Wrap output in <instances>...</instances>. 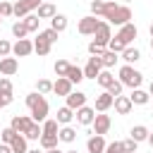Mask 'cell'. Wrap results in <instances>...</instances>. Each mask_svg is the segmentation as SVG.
I'll use <instances>...</instances> for the list:
<instances>
[{
  "label": "cell",
  "mask_w": 153,
  "mask_h": 153,
  "mask_svg": "<svg viewBox=\"0 0 153 153\" xmlns=\"http://www.w3.org/2000/svg\"><path fill=\"white\" fill-rule=\"evenodd\" d=\"M0 93H12V81L7 76H0Z\"/></svg>",
  "instance_id": "obj_45"
},
{
  "label": "cell",
  "mask_w": 153,
  "mask_h": 153,
  "mask_svg": "<svg viewBox=\"0 0 153 153\" xmlns=\"http://www.w3.org/2000/svg\"><path fill=\"white\" fill-rule=\"evenodd\" d=\"M10 53H12V45H10V41L0 38V57H7Z\"/></svg>",
  "instance_id": "obj_44"
},
{
  "label": "cell",
  "mask_w": 153,
  "mask_h": 153,
  "mask_svg": "<svg viewBox=\"0 0 153 153\" xmlns=\"http://www.w3.org/2000/svg\"><path fill=\"white\" fill-rule=\"evenodd\" d=\"M98 24H100V19H98L96 14H88V17H84V19L79 22V33H81V36H93L96 29H98Z\"/></svg>",
  "instance_id": "obj_4"
},
{
  "label": "cell",
  "mask_w": 153,
  "mask_h": 153,
  "mask_svg": "<svg viewBox=\"0 0 153 153\" xmlns=\"http://www.w3.org/2000/svg\"><path fill=\"white\" fill-rule=\"evenodd\" d=\"M12 14V5L7 0H0V17H10Z\"/></svg>",
  "instance_id": "obj_47"
},
{
  "label": "cell",
  "mask_w": 153,
  "mask_h": 153,
  "mask_svg": "<svg viewBox=\"0 0 153 153\" xmlns=\"http://www.w3.org/2000/svg\"><path fill=\"white\" fill-rule=\"evenodd\" d=\"M112 105H115V110H117L120 115H129V112H131V108H134V103L129 100V96H115Z\"/></svg>",
  "instance_id": "obj_13"
},
{
  "label": "cell",
  "mask_w": 153,
  "mask_h": 153,
  "mask_svg": "<svg viewBox=\"0 0 153 153\" xmlns=\"http://www.w3.org/2000/svg\"><path fill=\"white\" fill-rule=\"evenodd\" d=\"M60 129H57V120H43V134H57Z\"/></svg>",
  "instance_id": "obj_34"
},
{
  "label": "cell",
  "mask_w": 153,
  "mask_h": 153,
  "mask_svg": "<svg viewBox=\"0 0 153 153\" xmlns=\"http://www.w3.org/2000/svg\"><path fill=\"white\" fill-rule=\"evenodd\" d=\"M12 33H14L17 38H26V33H29V29H26V24H24V19H19V22H14V24H12Z\"/></svg>",
  "instance_id": "obj_32"
},
{
  "label": "cell",
  "mask_w": 153,
  "mask_h": 153,
  "mask_svg": "<svg viewBox=\"0 0 153 153\" xmlns=\"http://www.w3.org/2000/svg\"><path fill=\"white\" fill-rule=\"evenodd\" d=\"M17 69H19L17 57H2L0 60V74L2 76H12V74H17Z\"/></svg>",
  "instance_id": "obj_12"
},
{
  "label": "cell",
  "mask_w": 153,
  "mask_h": 153,
  "mask_svg": "<svg viewBox=\"0 0 153 153\" xmlns=\"http://www.w3.org/2000/svg\"><path fill=\"white\" fill-rule=\"evenodd\" d=\"M36 91L38 93H50L53 91V81L50 79H38L36 81Z\"/></svg>",
  "instance_id": "obj_33"
},
{
  "label": "cell",
  "mask_w": 153,
  "mask_h": 153,
  "mask_svg": "<svg viewBox=\"0 0 153 153\" xmlns=\"http://www.w3.org/2000/svg\"><path fill=\"white\" fill-rule=\"evenodd\" d=\"M120 57H117V53H112V50H105L103 55H100V65L105 67V69H110V67H115V62H117Z\"/></svg>",
  "instance_id": "obj_28"
},
{
  "label": "cell",
  "mask_w": 153,
  "mask_h": 153,
  "mask_svg": "<svg viewBox=\"0 0 153 153\" xmlns=\"http://www.w3.org/2000/svg\"><path fill=\"white\" fill-rule=\"evenodd\" d=\"M122 60H124L127 65H131V62H136V60H141V53H139L136 48H129V45H127V48L122 50Z\"/></svg>",
  "instance_id": "obj_27"
},
{
  "label": "cell",
  "mask_w": 153,
  "mask_h": 153,
  "mask_svg": "<svg viewBox=\"0 0 153 153\" xmlns=\"http://www.w3.org/2000/svg\"><path fill=\"white\" fill-rule=\"evenodd\" d=\"M65 153H76V151H65Z\"/></svg>",
  "instance_id": "obj_58"
},
{
  "label": "cell",
  "mask_w": 153,
  "mask_h": 153,
  "mask_svg": "<svg viewBox=\"0 0 153 153\" xmlns=\"http://www.w3.org/2000/svg\"><path fill=\"white\" fill-rule=\"evenodd\" d=\"M36 10H38V12H36V17H38V19H53V17L57 14V10H55V5H53V2H41Z\"/></svg>",
  "instance_id": "obj_18"
},
{
  "label": "cell",
  "mask_w": 153,
  "mask_h": 153,
  "mask_svg": "<svg viewBox=\"0 0 153 153\" xmlns=\"http://www.w3.org/2000/svg\"><path fill=\"white\" fill-rule=\"evenodd\" d=\"M103 153H124V146H122V141H112V143H105Z\"/></svg>",
  "instance_id": "obj_40"
},
{
  "label": "cell",
  "mask_w": 153,
  "mask_h": 153,
  "mask_svg": "<svg viewBox=\"0 0 153 153\" xmlns=\"http://www.w3.org/2000/svg\"><path fill=\"white\" fill-rule=\"evenodd\" d=\"M0 22H2V17H0Z\"/></svg>",
  "instance_id": "obj_60"
},
{
  "label": "cell",
  "mask_w": 153,
  "mask_h": 153,
  "mask_svg": "<svg viewBox=\"0 0 153 153\" xmlns=\"http://www.w3.org/2000/svg\"><path fill=\"white\" fill-rule=\"evenodd\" d=\"M65 98H67V108H72V110L86 105V93H81V91H72V93H67Z\"/></svg>",
  "instance_id": "obj_16"
},
{
  "label": "cell",
  "mask_w": 153,
  "mask_h": 153,
  "mask_svg": "<svg viewBox=\"0 0 153 153\" xmlns=\"http://www.w3.org/2000/svg\"><path fill=\"white\" fill-rule=\"evenodd\" d=\"M38 22H41V19H38L36 14H26V17H24V24H26L29 31H36V29H38Z\"/></svg>",
  "instance_id": "obj_38"
},
{
  "label": "cell",
  "mask_w": 153,
  "mask_h": 153,
  "mask_svg": "<svg viewBox=\"0 0 153 153\" xmlns=\"http://www.w3.org/2000/svg\"><path fill=\"white\" fill-rule=\"evenodd\" d=\"M105 91H108L110 96H120V93H122V81H117V79H115V81H112Z\"/></svg>",
  "instance_id": "obj_42"
},
{
  "label": "cell",
  "mask_w": 153,
  "mask_h": 153,
  "mask_svg": "<svg viewBox=\"0 0 153 153\" xmlns=\"http://www.w3.org/2000/svg\"><path fill=\"white\" fill-rule=\"evenodd\" d=\"M72 117H74V110L65 105V108H60V110H57V117H55V120H57V124H69V122H72Z\"/></svg>",
  "instance_id": "obj_21"
},
{
  "label": "cell",
  "mask_w": 153,
  "mask_h": 153,
  "mask_svg": "<svg viewBox=\"0 0 153 153\" xmlns=\"http://www.w3.org/2000/svg\"><path fill=\"white\" fill-rule=\"evenodd\" d=\"M10 146H12L14 153H26V151H29V148H26V136H24V134H17V136L12 139Z\"/></svg>",
  "instance_id": "obj_25"
},
{
  "label": "cell",
  "mask_w": 153,
  "mask_h": 153,
  "mask_svg": "<svg viewBox=\"0 0 153 153\" xmlns=\"http://www.w3.org/2000/svg\"><path fill=\"white\" fill-rule=\"evenodd\" d=\"M12 53H14V57H26L33 53V43L29 38H17V43L12 45Z\"/></svg>",
  "instance_id": "obj_7"
},
{
  "label": "cell",
  "mask_w": 153,
  "mask_h": 153,
  "mask_svg": "<svg viewBox=\"0 0 153 153\" xmlns=\"http://www.w3.org/2000/svg\"><path fill=\"white\" fill-rule=\"evenodd\" d=\"M122 146H124V153H136V146H139V141H134V139L129 136L127 141H122Z\"/></svg>",
  "instance_id": "obj_43"
},
{
  "label": "cell",
  "mask_w": 153,
  "mask_h": 153,
  "mask_svg": "<svg viewBox=\"0 0 153 153\" xmlns=\"http://www.w3.org/2000/svg\"><path fill=\"white\" fill-rule=\"evenodd\" d=\"M12 14H14V17H19V19H24V17L29 14V10H26V5L19 0L17 5H12Z\"/></svg>",
  "instance_id": "obj_35"
},
{
  "label": "cell",
  "mask_w": 153,
  "mask_h": 153,
  "mask_svg": "<svg viewBox=\"0 0 153 153\" xmlns=\"http://www.w3.org/2000/svg\"><path fill=\"white\" fill-rule=\"evenodd\" d=\"M43 38H48L50 43H55V41H57V31H55V29H45V31H43Z\"/></svg>",
  "instance_id": "obj_48"
},
{
  "label": "cell",
  "mask_w": 153,
  "mask_h": 153,
  "mask_svg": "<svg viewBox=\"0 0 153 153\" xmlns=\"http://www.w3.org/2000/svg\"><path fill=\"white\" fill-rule=\"evenodd\" d=\"M103 10H105V0H93L91 2V14L103 17Z\"/></svg>",
  "instance_id": "obj_37"
},
{
  "label": "cell",
  "mask_w": 153,
  "mask_h": 153,
  "mask_svg": "<svg viewBox=\"0 0 153 153\" xmlns=\"http://www.w3.org/2000/svg\"><path fill=\"white\" fill-rule=\"evenodd\" d=\"M67 69H69V62L67 60H57L55 62V74L57 76H67Z\"/></svg>",
  "instance_id": "obj_39"
},
{
  "label": "cell",
  "mask_w": 153,
  "mask_h": 153,
  "mask_svg": "<svg viewBox=\"0 0 153 153\" xmlns=\"http://www.w3.org/2000/svg\"><path fill=\"white\" fill-rule=\"evenodd\" d=\"M124 2H131V0H124Z\"/></svg>",
  "instance_id": "obj_59"
},
{
  "label": "cell",
  "mask_w": 153,
  "mask_h": 153,
  "mask_svg": "<svg viewBox=\"0 0 153 153\" xmlns=\"http://www.w3.org/2000/svg\"><path fill=\"white\" fill-rule=\"evenodd\" d=\"M129 100H131L134 105H146V103L151 100V96H148L146 91H141V88H134L131 96H129Z\"/></svg>",
  "instance_id": "obj_20"
},
{
  "label": "cell",
  "mask_w": 153,
  "mask_h": 153,
  "mask_svg": "<svg viewBox=\"0 0 153 153\" xmlns=\"http://www.w3.org/2000/svg\"><path fill=\"white\" fill-rule=\"evenodd\" d=\"M26 153H41V151H38V148H36V151H26Z\"/></svg>",
  "instance_id": "obj_55"
},
{
  "label": "cell",
  "mask_w": 153,
  "mask_h": 153,
  "mask_svg": "<svg viewBox=\"0 0 153 153\" xmlns=\"http://www.w3.org/2000/svg\"><path fill=\"white\" fill-rule=\"evenodd\" d=\"M74 112H76V115H74V117H76V122H79V124H84V127H88V124L93 122V117H96V110H93V108H88V105H81V108H76Z\"/></svg>",
  "instance_id": "obj_9"
},
{
  "label": "cell",
  "mask_w": 153,
  "mask_h": 153,
  "mask_svg": "<svg viewBox=\"0 0 153 153\" xmlns=\"http://www.w3.org/2000/svg\"><path fill=\"white\" fill-rule=\"evenodd\" d=\"M151 36H153V24H151Z\"/></svg>",
  "instance_id": "obj_56"
},
{
  "label": "cell",
  "mask_w": 153,
  "mask_h": 153,
  "mask_svg": "<svg viewBox=\"0 0 153 153\" xmlns=\"http://www.w3.org/2000/svg\"><path fill=\"white\" fill-rule=\"evenodd\" d=\"M124 48H127V45H124L122 41H117V38H110V41H108V50H112V53H122Z\"/></svg>",
  "instance_id": "obj_41"
},
{
  "label": "cell",
  "mask_w": 153,
  "mask_h": 153,
  "mask_svg": "<svg viewBox=\"0 0 153 153\" xmlns=\"http://www.w3.org/2000/svg\"><path fill=\"white\" fill-rule=\"evenodd\" d=\"M91 124H93V134H100V136H103V134H108V129H110L112 122H110V115H103V112H100V115L93 117Z\"/></svg>",
  "instance_id": "obj_10"
},
{
  "label": "cell",
  "mask_w": 153,
  "mask_h": 153,
  "mask_svg": "<svg viewBox=\"0 0 153 153\" xmlns=\"http://www.w3.org/2000/svg\"><path fill=\"white\" fill-rule=\"evenodd\" d=\"M22 2H24V5H26V10L31 12V10H36V7H38L43 0H22Z\"/></svg>",
  "instance_id": "obj_50"
},
{
  "label": "cell",
  "mask_w": 153,
  "mask_h": 153,
  "mask_svg": "<svg viewBox=\"0 0 153 153\" xmlns=\"http://www.w3.org/2000/svg\"><path fill=\"white\" fill-rule=\"evenodd\" d=\"M112 100H115V96H110L108 91H103V93L96 98L93 110H96V112H105V110H110V108H112Z\"/></svg>",
  "instance_id": "obj_11"
},
{
  "label": "cell",
  "mask_w": 153,
  "mask_h": 153,
  "mask_svg": "<svg viewBox=\"0 0 153 153\" xmlns=\"http://www.w3.org/2000/svg\"><path fill=\"white\" fill-rule=\"evenodd\" d=\"M88 53H91V55H103V53H105V45H98V43L91 41V43H88Z\"/></svg>",
  "instance_id": "obj_46"
},
{
  "label": "cell",
  "mask_w": 153,
  "mask_h": 153,
  "mask_svg": "<svg viewBox=\"0 0 153 153\" xmlns=\"http://www.w3.org/2000/svg\"><path fill=\"white\" fill-rule=\"evenodd\" d=\"M96 81H98L103 88H108V86L115 81V76L110 74V69H100V72H98V76H96Z\"/></svg>",
  "instance_id": "obj_30"
},
{
  "label": "cell",
  "mask_w": 153,
  "mask_h": 153,
  "mask_svg": "<svg viewBox=\"0 0 153 153\" xmlns=\"http://www.w3.org/2000/svg\"><path fill=\"white\" fill-rule=\"evenodd\" d=\"M103 19L108 24H115V26H122L131 19V10L129 5H117L115 0H105V10H103Z\"/></svg>",
  "instance_id": "obj_1"
},
{
  "label": "cell",
  "mask_w": 153,
  "mask_h": 153,
  "mask_svg": "<svg viewBox=\"0 0 153 153\" xmlns=\"http://www.w3.org/2000/svg\"><path fill=\"white\" fill-rule=\"evenodd\" d=\"M50 41L48 38H43V33H38V38L33 41V53H38V55H48L50 53Z\"/></svg>",
  "instance_id": "obj_19"
},
{
  "label": "cell",
  "mask_w": 153,
  "mask_h": 153,
  "mask_svg": "<svg viewBox=\"0 0 153 153\" xmlns=\"http://www.w3.org/2000/svg\"><path fill=\"white\" fill-rule=\"evenodd\" d=\"M57 141H60V139H57V134H41V139H38L41 148H45V151H48V148H55V146H57Z\"/></svg>",
  "instance_id": "obj_24"
},
{
  "label": "cell",
  "mask_w": 153,
  "mask_h": 153,
  "mask_svg": "<svg viewBox=\"0 0 153 153\" xmlns=\"http://www.w3.org/2000/svg\"><path fill=\"white\" fill-rule=\"evenodd\" d=\"M41 134H43V127H41L38 122H31V124H29V129L24 131L26 141H29V139H31V141H36V139H41Z\"/></svg>",
  "instance_id": "obj_22"
},
{
  "label": "cell",
  "mask_w": 153,
  "mask_h": 153,
  "mask_svg": "<svg viewBox=\"0 0 153 153\" xmlns=\"http://www.w3.org/2000/svg\"><path fill=\"white\" fill-rule=\"evenodd\" d=\"M10 103H12V93H0V110L7 108Z\"/></svg>",
  "instance_id": "obj_49"
},
{
  "label": "cell",
  "mask_w": 153,
  "mask_h": 153,
  "mask_svg": "<svg viewBox=\"0 0 153 153\" xmlns=\"http://www.w3.org/2000/svg\"><path fill=\"white\" fill-rule=\"evenodd\" d=\"M57 139H60V141H65V143H72V141L76 139V131H74L72 127H67V124H65V127L57 131Z\"/></svg>",
  "instance_id": "obj_29"
},
{
  "label": "cell",
  "mask_w": 153,
  "mask_h": 153,
  "mask_svg": "<svg viewBox=\"0 0 153 153\" xmlns=\"http://www.w3.org/2000/svg\"><path fill=\"white\" fill-rule=\"evenodd\" d=\"M17 136V131L12 129V127H7V129H0V141L2 143H12V139Z\"/></svg>",
  "instance_id": "obj_36"
},
{
  "label": "cell",
  "mask_w": 153,
  "mask_h": 153,
  "mask_svg": "<svg viewBox=\"0 0 153 153\" xmlns=\"http://www.w3.org/2000/svg\"><path fill=\"white\" fill-rule=\"evenodd\" d=\"M31 122H33V120H31V117H26V115H14V117H12V122H10V127H12L17 134H24V131L29 129V124H31Z\"/></svg>",
  "instance_id": "obj_14"
},
{
  "label": "cell",
  "mask_w": 153,
  "mask_h": 153,
  "mask_svg": "<svg viewBox=\"0 0 153 153\" xmlns=\"http://www.w3.org/2000/svg\"><path fill=\"white\" fill-rule=\"evenodd\" d=\"M93 36H96L93 43H98V45H108V41L112 38V33H110V24H108V22H100Z\"/></svg>",
  "instance_id": "obj_8"
},
{
  "label": "cell",
  "mask_w": 153,
  "mask_h": 153,
  "mask_svg": "<svg viewBox=\"0 0 153 153\" xmlns=\"http://www.w3.org/2000/svg\"><path fill=\"white\" fill-rule=\"evenodd\" d=\"M129 136H131L134 141H139V143H141V141H146V139H148V129H146L143 124H136V127H131Z\"/></svg>",
  "instance_id": "obj_23"
},
{
  "label": "cell",
  "mask_w": 153,
  "mask_h": 153,
  "mask_svg": "<svg viewBox=\"0 0 153 153\" xmlns=\"http://www.w3.org/2000/svg\"><path fill=\"white\" fill-rule=\"evenodd\" d=\"M53 93H57V96L72 93V81L67 76H57V81H53Z\"/></svg>",
  "instance_id": "obj_15"
},
{
  "label": "cell",
  "mask_w": 153,
  "mask_h": 153,
  "mask_svg": "<svg viewBox=\"0 0 153 153\" xmlns=\"http://www.w3.org/2000/svg\"><path fill=\"white\" fill-rule=\"evenodd\" d=\"M148 96H153V81H151V86H148Z\"/></svg>",
  "instance_id": "obj_54"
},
{
  "label": "cell",
  "mask_w": 153,
  "mask_h": 153,
  "mask_svg": "<svg viewBox=\"0 0 153 153\" xmlns=\"http://www.w3.org/2000/svg\"><path fill=\"white\" fill-rule=\"evenodd\" d=\"M45 153H65V151H60V148H57V146H55V148H48V151H45Z\"/></svg>",
  "instance_id": "obj_52"
},
{
  "label": "cell",
  "mask_w": 153,
  "mask_h": 153,
  "mask_svg": "<svg viewBox=\"0 0 153 153\" xmlns=\"http://www.w3.org/2000/svg\"><path fill=\"white\" fill-rule=\"evenodd\" d=\"M0 153H14V151H12L10 143H2V141H0Z\"/></svg>",
  "instance_id": "obj_51"
},
{
  "label": "cell",
  "mask_w": 153,
  "mask_h": 153,
  "mask_svg": "<svg viewBox=\"0 0 153 153\" xmlns=\"http://www.w3.org/2000/svg\"><path fill=\"white\" fill-rule=\"evenodd\" d=\"M151 48H153V36H151Z\"/></svg>",
  "instance_id": "obj_57"
},
{
  "label": "cell",
  "mask_w": 153,
  "mask_h": 153,
  "mask_svg": "<svg viewBox=\"0 0 153 153\" xmlns=\"http://www.w3.org/2000/svg\"><path fill=\"white\" fill-rule=\"evenodd\" d=\"M146 141H148V143L153 146V134H151V131H148V139H146Z\"/></svg>",
  "instance_id": "obj_53"
},
{
  "label": "cell",
  "mask_w": 153,
  "mask_h": 153,
  "mask_svg": "<svg viewBox=\"0 0 153 153\" xmlns=\"http://www.w3.org/2000/svg\"><path fill=\"white\" fill-rule=\"evenodd\" d=\"M120 81H122V86L139 88V86H141V81H143V74H141V72H136L131 65H124V67H120Z\"/></svg>",
  "instance_id": "obj_3"
},
{
  "label": "cell",
  "mask_w": 153,
  "mask_h": 153,
  "mask_svg": "<svg viewBox=\"0 0 153 153\" xmlns=\"http://www.w3.org/2000/svg\"><path fill=\"white\" fill-rule=\"evenodd\" d=\"M50 29H55L57 33H62V31L67 29V17H65V14H55V17L50 19Z\"/></svg>",
  "instance_id": "obj_26"
},
{
  "label": "cell",
  "mask_w": 153,
  "mask_h": 153,
  "mask_svg": "<svg viewBox=\"0 0 153 153\" xmlns=\"http://www.w3.org/2000/svg\"><path fill=\"white\" fill-rule=\"evenodd\" d=\"M136 33H139V31H136V26H134L131 22H127V24H122V26H120V31H117V36H115V38H117V41H122L124 45H129V43L136 38Z\"/></svg>",
  "instance_id": "obj_5"
},
{
  "label": "cell",
  "mask_w": 153,
  "mask_h": 153,
  "mask_svg": "<svg viewBox=\"0 0 153 153\" xmlns=\"http://www.w3.org/2000/svg\"><path fill=\"white\" fill-rule=\"evenodd\" d=\"M100 69H103V65H100V55H91L88 62H86V67H84V79H96Z\"/></svg>",
  "instance_id": "obj_6"
},
{
  "label": "cell",
  "mask_w": 153,
  "mask_h": 153,
  "mask_svg": "<svg viewBox=\"0 0 153 153\" xmlns=\"http://www.w3.org/2000/svg\"><path fill=\"white\" fill-rule=\"evenodd\" d=\"M67 79H69L72 84H79V81L84 79V69H79V67L69 65V69H67Z\"/></svg>",
  "instance_id": "obj_31"
},
{
  "label": "cell",
  "mask_w": 153,
  "mask_h": 153,
  "mask_svg": "<svg viewBox=\"0 0 153 153\" xmlns=\"http://www.w3.org/2000/svg\"><path fill=\"white\" fill-rule=\"evenodd\" d=\"M26 105H29V110H31V120L33 122H43L45 117H48V100L43 98V93H29L26 96Z\"/></svg>",
  "instance_id": "obj_2"
},
{
  "label": "cell",
  "mask_w": 153,
  "mask_h": 153,
  "mask_svg": "<svg viewBox=\"0 0 153 153\" xmlns=\"http://www.w3.org/2000/svg\"><path fill=\"white\" fill-rule=\"evenodd\" d=\"M86 148H88V153H103V151H105V139H103L100 134H93V136L86 141Z\"/></svg>",
  "instance_id": "obj_17"
}]
</instances>
